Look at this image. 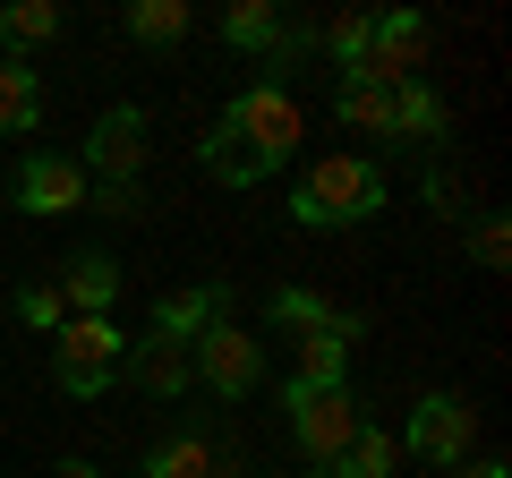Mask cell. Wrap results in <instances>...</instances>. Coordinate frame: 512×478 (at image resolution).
<instances>
[{
  "mask_svg": "<svg viewBox=\"0 0 512 478\" xmlns=\"http://www.w3.org/2000/svg\"><path fill=\"white\" fill-rule=\"evenodd\" d=\"M393 453H402V444H393V427L367 419L359 436H350V453L333 461V470H308V478H393Z\"/></svg>",
  "mask_w": 512,
  "mask_h": 478,
  "instance_id": "18",
  "label": "cell"
},
{
  "mask_svg": "<svg viewBox=\"0 0 512 478\" xmlns=\"http://www.w3.org/2000/svg\"><path fill=\"white\" fill-rule=\"evenodd\" d=\"M282 35H291V26H282L274 0H231V9H222V43H231V52H256V69L282 52Z\"/></svg>",
  "mask_w": 512,
  "mask_h": 478,
  "instance_id": "16",
  "label": "cell"
},
{
  "mask_svg": "<svg viewBox=\"0 0 512 478\" xmlns=\"http://www.w3.org/2000/svg\"><path fill=\"white\" fill-rule=\"evenodd\" d=\"M18 325H35V333H60V325H69L60 282H26V291H18Z\"/></svg>",
  "mask_w": 512,
  "mask_h": 478,
  "instance_id": "26",
  "label": "cell"
},
{
  "mask_svg": "<svg viewBox=\"0 0 512 478\" xmlns=\"http://www.w3.org/2000/svg\"><path fill=\"white\" fill-rule=\"evenodd\" d=\"M0 52H9V43H0Z\"/></svg>",
  "mask_w": 512,
  "mask_h": 478,
  "instance_id": "32",
  "label": "cell"
},
{
  "mask_svg": "<svg viewBox=\"0 0 512 478\" xmlns=\"http://www.w3.org/2000/svg\"><path fill=\"white\" fill-rule=\"evenodd\" d=\"M384 205H393V180H384L376 154H325V163H308V180L291 188L299 231H359Z\"/></svg>",
  "mask_w": 512,
  "mask_h": 478,
  "instance_id": "1",
  "label": "cell"
},
{
  "mask_svg": "<svg viewBox=\"0 0 512 478\" xmlns=\"http://www.w3.org/2000/svg\"><path fill=\"white\" fill-rule=\"evenodd\" d=\"M120 376L137 393H154V402H180L188 385H197V359H188V342H163V333H146V342H128Z\"/></svg>",
  "mask_w": 512,
  "mask_h": 478,
  "instance_id": "11",
  "label": "cell"
},
{
  "mask_svg": "<svg viewBox=\"0 0 512 478\" xmlns=\"http://www.w3.org/2000/svg\"><path fill=\"white\" fill-rule=\"evenodd\" d=\"M86 205L111 214V222H128V214H146V188H86Z\"/></svg>",
  "mask_w": 512,
  "mask_h": 478,
  "instance_id": "27",
  "label": "cell"
},
{
  "mask_svg": "<svg viewBox=\"0 0 512 478\" xmlns=\"http://www.w3.org/2000/svg\"><path fill=\"white\" fill-rule=\"evenodd\" d=\"M43 120H52V94H43V77L26 69L18 52H0V137H35Z\"/></svg>",
  "mask_w": 512,
  "mask_h": 478,
  "instance_id": "14",
  "label": "cell"
},
{
  "mask_svg": "<svg viewBox=\"0 0 512 478\" xmlns=\"http://www.w3.org/2000/svg\"><path fill=\"white\" fill-rule=\"evenodd\" d=\"M128 35H137V43H154V52H163V43H188V26H197V18H188V0H128Z\"/></svg>",
  "mask_w": 512,
  "mask_h": 478,
  "instance_id": "19",
  "label": "cell"
},
{
  "mask_svg": "<svg viewBox=\"0 0 512 478\" xmlns=\"http://www.w3.org/2000/svg\"><path fill=\"white\" fill-rule=\"evenodd\" d=\"M77 171H86V188H137V171H146V103H111L94 120V137L77 146Z\"/></svg>",
  "mask_w": 512,
  "mask_h": 478,
  "instance_id": "8",
  "label": "cell"
},
{
  "mask_svg": "<svg viewBox=\"0 0 512 478\" xmlns=\"http://www.w3.org/2000/svg\"><path fill=\"white\" fill-rule=\"evenodd\" d=\"M222 316H231V282H197V291L154 299V333H163V342H197V333L222 325Z\"/></svg>",
  "mask_w": 512,
  "mask_h": 478,
  "instance_id": "13",
  "label": "cell"
},
{
  "mask_svg": "<svg viewBox=\"0 0 512 478\" xmlns=\"http://www.w3.org/2000/svg\"><path fill=\"white\" fill-rule=\"evenodd\" d=\"M120 257H103V248H86V257H69V274H60V299H69V316H111L120 308Z\"/></svg>",
  "mask_w": 512,
  "mask_h": 478,
  "instance_id": "15",
  "label": "cell"
},
{
  "mask_svg": "<svg viewBox=\"0 0 512 478\" xmlns=\"http://www.w3.org/2000/svg\"><path fill=\"white\" fill-rule=\"evenodd\" d=\"M478 444V410L461 402V393H419L410 402V427H402V453L427 461V470H461Z\"/></svg>",
  "mask_w": 512,
  "mask_h": 478,
  "instance_id": "7",
  "label": "cell"
},
{
  "mask_svg": "<svg viewBox=\"0 0 512 478\" xmlns=\"http://www.w3.org/2000/svg\"><path fill=\"white\" fill-rule=\"evenodd\" d=\"M222 137H231L239 154H248L265 180H274L282 163L299 154V137H308V111H299V94L291 86H274V77H256V86H239L231 103H222V120H214Z\"/></svg>",
  "mask_w": 512,
  "mask_h": 478,
  "instance_id": "3",
  "label": "cell"
},
{
  "mask_svg": "<svg viewBox=\"0 0 512 478\" xmlns=\"http://www.w3.org/2000/svg\"><path fill=\"white\" fill-rule=\"evenodd\" d=\"M461 478H512V470H504L495 453H470V461H461Z\"/></svg>",
  "mask_w": 512,
  "mask_h": 478,
  "instance_id": "28",
  "label": "cell"
},
{
  "mask_svg": "<svg viewBox=\"0 0 512 478\" xmlns=\"http://www.w3.org/2000/svg\"><path fill=\"white\" fill-rule=\"evenodd\" d=\"M205 470H214V444H205V436H163L137 478H205Z\"/></svg>",
  "mask_w": 512,
  "mask_h": 478,
  "instance_id": "21",
  "label": "cell"
},
{
  "mask_svg": "<svg viewBox=\"0 0 512 478\" xmlns=\"http://www.w3.org/2000/svg\"><path fill=\"white\" fill-rule=\"evenodd\" d=\"M188 359H197V385L214 393V402H248L256 385H265V342H256L248 325H205L197 342H188Z\"/></svg>",
  "mask_w": 512,
  "mask_h": 478,
  "instance_id": "6",
  "label": "cell"
},
{
  "mask_svg": "<svg viewBox=\"0 0 512 478\" xmlns=\"http://www.w3.org/2000/svg\"><path fill=\"white\" fill-rule=\"evenodd\" d=\"M427 43H436V26L419 18V9H376L367 18V60H359V77L367 86H410V77H427Z\"/></svg>",
  "mask_w": 512,
  "mask_h": 478,
  "instance_id": "9",
  "label": "cell"
},
{
  "mask_svg": "<svg viewBox=\"0 0 512 478\" xmlns=\"http://www.w3.org/2000/svg\"><path fill=\"white\" fill-rule=\"evenodd\" d=\"M205 478H256V470H248V461H231V453H214V470H205Z\"/></svg>",
  "mask_w": 512,
  "mask_h": 478,
  "instance_id": "29",
  "label": "cell"
},
{
  "mask_svg": "<svg viewBox=\"0 0 512 478\" xmlns=\"http://www.w3.org/2000/svg\"><path fill=\"white\" fill-rule=\"evenodd\" d=\"M419 188H427V214H444V222H470V180H461L453 163H436Z\"/></svg>",
  "mask_w": 512,
  "mask_h": 478,
  "instance_id": "25",
  "label": "cell"
},
{
  "mask_svg": "<svg viewBox=\"0 0 512 478\" xmlns=\"http://www.w3.org/2000/svg\"><path fill=\"white\" fill-rule=\"evenodd\" d=\"M444 129H453V103H444L427 77L393 86V129H384V146H419V154H436V146H444Z\"/></svg>",
  "mask_w": 512,
  "mask_h": 478,
  "instance_id": "12",
  "label": "cell"
},
{
  "mask_svg": "<svg viewBox=\"0 0 512 478\" xmlns=\"http://www.w3.org/2000/svg\"><path fill=\"white\" fill-rule=\"evenodd\" d=\"M0 214H9V188H0Z\"/></svg>",
  "mask_w": 512,
  "mask_h": 478,
  "instance_id": "31",
  "label": "cell"
},
{
  "mask_svg": "<svg viewBox=\"0 0 512 478\" xmlns=\"http://www.w3.org/2000/svg\"><path fill=\"white\" fill-rule=\"evenodd\" d=\"M197 163L214 171L222 188H256V180H265V171H256V163H248V154H239V146H231L222 129H205V137H197Z\"/></svg>",
  "mask_w": 512,
  "mask_h": 478,
  "instance_id": "22",
  "label": "cell"
},
{
  "mask_svg": "<svg viewBox=\"0 0 512 478\" xmlns=\"http://www.w3.org/2000/svg\"><path fill=\"white\" fill-rule=\"evenodd\" d=\"M52 478H103L94 461H52Z\"/></svg>",
  "mask_w": 512,
  "mask_h": 478,
  "instance_id": "30",
  "label": "cell"
},
{
  "mask_svg": "<svg viewBox=\"0 0 512 478\" xmlns=\"http://www.w3.org/2000/svg\"><path fill=\"white\" fill-rule=\"evenodd\" d=\"M470 265H478V274H504V265H512L504 214H470Z\"/></svg>",
  "mask_w": 512,
  "mask_h": 478,
  "instance_id": "24",
  "label": "cell"
},
{
  "mask_svg": "<svg viewBox=\"0 0 512 478\" xmlns=\"http://www.w3.org/2000/svg\"><path fill=\"white\" fill-rule=\"evenodd\" d=\"M60 35V0H18L0 9V43H52Z\"/></svg>",
  "mask_w": 512,
  "mask_h": 478,
  "instance_id": "23",
  "label": "cell"
},
{
  "mask_svg": "<svg viewBox=\"0 0 512 478\" xmlns=\"http://www.w3.org/2000/svg\"><path fill=\"white\" fill-rule=\"evenodd\" d=\"M274 333H291V385H350V342H359V316L350 308L282 282L274 291Z\"/></svg>",
  "mask_w": 512,
  "mask_h": 478,
  "instance_id": "2",
  "label": "cell"
},
{
  "mask_svg": "<svg viewBox=\"0 0 512 478\" xmlns=\"http://www.w3.org/2000/svg\"><path fill=\"white\" fill-rule=\"evenodd\" d=\"M120 359H128V333L111 325V316H69V325L52 333V385L69 393V402L111 393L120 385Z\"/></svg>",
  "mask_w": 512,
  "mask_h": 478,
  "instance_id": "4",
  "label": "cell"
},
{
  "mask_svg": "<svg viewBox=\"0 0 512 478\" xmlns=\"http://www.w3.org/2000/svg\"><path fill=\"white\" fill-rule=\"evenodd\" d=\"M367 18H376V9H342V18L316 26V52H325L342 77H359V60H367Z\"/></svg>",
  "mask_w": 512,
  "mask_h": 478,
  "instance_id": "20",
  "label": "cell"
},
{
  "mask_svg": "<svg viewBox=\"0 0 512 478\" xmlns=\"http://www.w3.org/2000/svg\"><path fill=\"white\" fill-rule=\"evenodd\" d=\"M282 410H291V444L308 453V470H333L350 453V436L367 427L350 385H282Z\"/></svg>",
  "mask_w": 512,
  "mask_h": 478,
  "instance_id": "5",
  "label": "cell"
},
{
  "mask_svg": "<svg viewBox=\"0 0 512 478\" xmlns=\"http://www.w3.org/2000/svg\"><path fill=\"white\" fill-rule=\"evenodd\" d=\"M9 197H18V214H86V171H77V154H52V146H26L18 180H9Z\"/></svg>",
  "mask_w": 512,
  "mask_h": 478,
  "instance_id": "10",
  "label": "cell"
},
{
  "mask_svg": "<svg viewBox=\"0 0 512 478\" xmlns=\"http://www.w3.org/2000/svg\"><path fill=\"white\" fill-rule=\"evenodd\" d=\"M333 120L359 129V137H384V129H393V94L367 86V77H342V86H333Z\"/></svg>",
  "mask_w": 512,
  "mask_h": 478,
  "instance_id": "17",
  "label": "cell"
}]
</instances>
